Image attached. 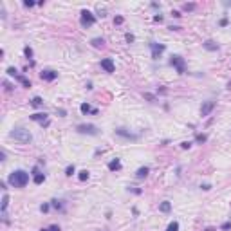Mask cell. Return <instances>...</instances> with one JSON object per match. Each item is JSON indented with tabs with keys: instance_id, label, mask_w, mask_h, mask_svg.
<instances>
[{
	"instance_id": "836d02e7",
	"label": "cell",
	"mask_w": 231,
	"mask_h": 231,
	"mask_svg": "<svg viewBox=\"0 0 231 231\" xmlns=\"http://www.w3.org/2000/svg\"><path fill=\"white\" fill-rule=\"evenodd\" d=\"M49 208H51V204H42V206H40V211H42V213H47Z\"/></svg>"
},
{
	"instance_id": "f6af8a7d",
	"label": "cell",
	"mask_w": 231,
	"mask_h": 231,
	"mask_svg": "<svg viewBox=\"0 0 231 231\" xmlns=\"http://www.w3.org/2000/svg\"><path fill=\"white\" fill-rule=\"evenodd\" d=\"M204 231H217V229H215V228H206Z\"/></svg>"
},
{
	"instance_id": "52a82bcc",
	"label": "cell",
	"mask_w": 231,
	"mask_h": 231,
	"mask_svg": "<svg viewBox=\"0 0 231 231\" xmlns=\"http://www.w3.org/2000/svg\"><path fill=\"white\" fill-rule=\"evenodd\" d=\"M150 49H152V60H159V56L164 53V45L163 43H155V42H152L150 43Z\"/></svg>"
},
{
	"instance_id": "d6986e66",
	"label": "cell",
	"mask_w": 231,
	"mask_h": 231,
	"mask_svg": "<svg viewBox=\"0 0 231 231\" xmlns=\"http://www.w3.org/2000/svg\"><path fill=\"white\" fill-rule=\"evenodd\" d=\"M7 206H9V195L4 191V197H2V213L6 217V211H7Z\"/></svg>"
},
{
	"instance_id": "d4e9b609",
	"label": "cell",
	"mask_w": 231,
	"mask_h": 231,
	"mask_svg": "<svg viewBox=\"0 0 231 231\" xmlns=\"http://www.w3.org/2000/svg\"><path fill=\"white\" fill-rule=\"evenodd\" d=\"M90 177V173H89V170H81L80 173H78V179L80 181H87V179Z\"/></svg>"
},
{
	"instance_id": "8d00e7d4",
	"label": "cell",
	"mask_w": 231,
	"mask_h": 231,
	"mask_svg": "<svg viewBox=\"0 0 231 231\" xmlns=\"http://www.w3.org/2000/svg\"><path fill=\"white\" fill-rule=\"evenodd\" d=\"M33 6H34L33 0H25V2H24V7H33Z\"/></svg>"
},
{
	"instance_id": "2e32d148",
	"label": "cell",
	"mask_w": 231,
	"mask_h": 231,
	"mask_svg": "<svg viewBox=\"0 0 231 231\" xmlns=\"http://www.w3.org/2000/svg\"><path fill=\"white\" fill-rule=\"evenodd\" d=\"M159 211H161V213H170V211H172V202H170V200H163V202L159 204Z\"/></svg>"
},
{
	"instance_id": "bcb514c9",
	"label": "cell",
	"mask_w": 231,
	"mask_h": 231,
	"mask_svg": "<svg viewBox=\"0 0 231 231\" xmlns=\"http://www.w3.org/2000/svg\"><path fill=\"white\" fill-rule=\"evenodd\" d=\"M224 6H228V7H231V2H226V4H224Z\"/></svg>"
},
{
	"instance_id": "7c38bea8",
	"label": "cell",
	"mask_w": 231,
	"mask_h": 231,
	"mask_svg": "<svg viewBox=\"0 0 231 231\" xmlns=\"http://www.w3.org/2000/svg\"><path fill=\"white\" fill-rule=\"evenodd\" d=\"M31 121H36V123L43 125V123H45V121H49V119H47V114H45V112H36V114L31 116Z\"/></svg>"
},
{
	"instance_id": "9c48e42d",
	"label": "cell",
	"mask_w": 231,
	"mask_h": 231,
	"mask_svg": "<svg viewBox=\"0 0 231 231\" xmlns=\"http://www.w3.org/2000/svg\"><path fill=\"white\" fill-rule=\"evenodd\" d=\"M40 78H42L43 81H54V80L58 78V72L53 71V69H45V71L40 72Z\"/></svg>"
},
{
	"instance_id": "d6a6232c",
	"label": "cell",
	"mask_w": 231,
	"mask_h": 231,
	"mask_svg": "<svg viewBox=\"0 0 231 231\" xmlns=\"http://www.w3.org/2000/svg\"><path fill=\"white\" fill-rule=\"evenodd\" d=\"M123 22H125V18H123V16H116V18H114V24H116V25H121Z\"/></svg>"
},
{
	"instance_id": "b9f144b4",
	"label": "cell",
	"mask_w": 231,
	"mask_h": 231,
	"mask_svg": "<svg viewBox=\"0 0 231 231\" xmlns=\"http://www.w3.org/2000/svg\"><path fill=\"white\" fill-rule=\"evenodd\" d=\"M0 161H6V150L0 152Z\"/></svg>"
},
{
	"instance_id": "83f0119b",
	"label": "cell",
	"mask_w": 231,
	"mask_h": 231,
	"mask_svg": "<svg viewBox=\"0 0 231 231\" xmlns=\"http://www.w3.org/2000/svg\"><path fill=\"white\" fill-rule=\"evenodd\" d=\"M6 72L9 74V76H13V78H16V76H18V71H16L15 67H7V71H6Z\"/></svg>"
},
{
	"instance_id": "4fadbf2b",
	"label": "cell",
	"mask_w": 231,
	"mask_h": 231,
	"mask_svg": "<svg viewBox=\"0 0 231 231\" xmlns=\"http://www.w3.org/2000/svg\"><path fill=\"white\" fill-rule=\"evenodd\" d=\"M123 168V164H121V161L116 157V159H112L110 163H108V170L110 172H119V170Z\"/></svg>"
},
{
	"instance_id": "5bb4252c",
	"label": "cell",
	"mask_w": 231,
	"mask_h": 231,
	"mask_svg": "<svg viewBox=\"0 0 231 231\" xmlns=\"http://www.w3.org/2000/svg\"><path fill=\"white\" fill-rule=\"evenodd\" d=\"M148 173H150V168H148V166H141V168L136 172V179H146Z\"/></svg>"
},
{
	"instance_id": "4dcf8cb0",
	"label": "cell",
	"mask_w": 231,
	"mask_h": 231,
	"mask_svg": "<svg viewBox=\"0 0 231 231\" xmlns=\"http://www.w3.org/2000/svg\"><path fill=\"white\" fill-rule=\"evenodd\" d=\"M191 145H193L191 141H182V143H181V148H182V150H190Z\"/></svg>"
},
{
	"instance_id": "e0dca14e",
	"label": "cell",
	"mask_w": 231,
	"mask_h": 231,
	"mask_svg": "<svg viewBox=\"0 0 231 231\" xmlns=\"http://www.w3.org/2000/svg\"><path fill=\"white\" fill-rule=\"evenodd\" d=\"M51 206H53V208H56V210L58 211H65V204H63V200H58V199H53L51 200Z\"/></svg>"
},
{
	"instance_id": "7bdbcfd3",
	"label": "cell",
	"mask_w": 231,
	"mask_h": 231,
	"mask_svg": "<svg viewBox=\"0 0 231 231\" xmlns=\"http://www.w3.org/2000/svg\"><path fill=\"white\" fill-rule=\"evenodd\" d=\"M172 16H175V18H181V13H179V11H172Z\"/></svg>"
},
{
	"instance_id": "6da1fadb",
	"label": "cell",
	"mask_w": 231,
	"mask_h": 231,
	"mask_svg": "<svg viewBox=\"0 0 231 231\" xmlns=\"http://www.w3.org/2000/svg\"><path fill=\"white\" fill-rule=\"evenodd\" d=\"M7 182H9L13 188H25L27 182H29V173H27L25 170H15V172L9 173Z\"/></svg>"
},
{
	"instance_id": "7402d4cb",
	"label": "cell",
	"mask_w": 231,
	"mask_h": 231,
	"mask_svg": "<svg viewBox=\"0 0 231 231\" xmlns=\"http://www.w3.org/2000/svg\"><path fill=\"white\" fill-rule=\"evenodd\" d=\"M80 110H81V114H90V112H92V107L89 105V103H81V105H80Z\"/></svg>"
},
{
	"instance_id": "484cf974",
	"label": "cell",
	"mask_w": 231,
	"mask_h": 231,
	"mask_svg": "<svg viewBox=\"0 0 231 231\" xmlns=\"http://www.w3.org/2000/svg\"><path fill=\"white\" fill-rule=\"evenodd\" d=\"M166 231H179V222H177V220L170 222L168 228H166Z\"/></svg>"
},
{
	"instance_id": "9a60e30c",
	"label": "cell",
	"mask_w": 231,
	"mask_h": 231,
	"mask_svg": "<svg viewBox=\"0 0 231 231\" xmlns=\"http://www.w3.org/2000/svg\"><path fill=\"white\" fill-rule=\"evenodd\" d=\"M202 47H204L206 51H213V53H215V51H219V45L213 42V40H206V42L202 43Z\"/></svg>"
},
{
	"instance_id": "8992f818",
	"label": "cell",
	"mask_w": 231,
	"mask_h": 231,
	"mask_svg": "<svg viewBox=\"0 0 231 231\" xmlns=\"http://www.w3.org/2000/svg\"><path fill=\"white\" fill-rule=\"evenodd\" d=\"M114 134L117 137H123V139H126V141H137L139 139V134H132L130 130H126V128H116Z\"/></svg>"
},
{
	"instance_id": "ee69618b",
	"label": "cell",
	"mask_w": 231,
	"mask_h": 231,
	"mask_svg": "<svg viewBox=\"0 0 231 231\" xmlns=\"http://www.w3.org/2000/svg\"><path fill=\"white\" fill-rule=\"evenodd\" d=\"M220 25H228V18H222V20H220Z\"/></svg>"
},
{
	"instance_id": "ba28073f",
	"label": "cell",
	"mask_w": 231,
	"mask_h": 231,
	"mask_svg": "<svg viewBox=\"0 0 231 231\" xmlns=\"http://www.w3.org/2000/svg\"><path fill=\"white\" fill-rule=\"evenodd\" d=\"M101 69H103L105 72L112 74V72L116 71V63H114V60H112V58H103V60H101Z\"/></svg>"
},
{
	"instance_id": "ac0fdd59",
	"label": "cell",
	"mask_w": 231,
	"mask_h": 231,
	"mask_svg": "<svg viewBox=\"0 0 231 231\" xmlns=\"http://www.w3.org/2000/svg\"><path fill=\"white\" fill-rule=\"evenodd\" d=\"M90 45L96 47V49H101V47H105V38H92Z\"/></svg>"
},
{
	"instance_id": "3957f363",
	"label": "cell",
	"mask_w": 231,
	"mask_h": 231,
	"mask_svg": "<svg viewBox=\"0 0 231 231\" xmlns=\"http://www.w3.org/2000/svg\"><path fill=\"white\" fill-rule=\"evenodd\" d=\"M76 132L78 134H87V136H98L99 134V128L92 123H81V125L76 126Z\"/></svg>"
},
{
	"instance_id": "7a4b0ae2",
	"label": "cell",
	"mask_w": 231,
	"mask_h": 231,
	"mask_svg": "<svg viewBox=\"0 0 231 231\" xmlns=\"http://www.w3.org/2000/svg\"><path fill=\"white\" fill-rule=\"evenodd\" d=\"M15 141H18L20 145H29L33 141V134L27 130V128H22V126H16V128H13L9 134Z\"/></svg>"
},
{
	"instance_id": "5b68a950",
	"label": "cell",
	"mask_w": 231,
	"mask_h": 231,
	"mask_svg": "<svg viewBox=\"0 0 231 231\" xmlns=\"http://www.w3.org/2000/svg\"><path fill=\"white\" fill-rule=\"evenodd\" d=\"M80 24H81V27H90V25H94L96 24V16L90 13V11H87V9H83L81 11V18H80Z\"/></svg>"
},
{
	"instance_id": "d590c367",
	"label": "cell",
	"mask_w": 231,
	"mask_h": 231,
	"mask_svg": "<svg viewBox=\"0 0 231 231\" xmlns=\"http://www.w3.org/2000/svg\"><path fill=\"white\" fill-rule=\"evenodd\" d=\"M2 83H4V89H6V90H7V92H11V90H13V87H11V85L7 83V81H6V80H4V81H2Z\"/></svg>"
},
{
	"instance_id": "e575fe53",
	"label": "cell",
	"mask_w": 231,
	"mask_h": 231,
	"mask_svg": "<svg viewBox=\"0 0 231 231\" xmlns=\"http://www.w3.org/2000/svg\"><path fill=\"white\" fill-rule=\"evenodd\" d=\"M125 38H126V42H128V43H132L134 40H136V38H134V34H130V33H126Z\"/></svg>"
},
{
	"instance_id": "4316f807",
	"label": "cell",
	"mask_w": 231,
	"mask_h": 231,
	"mask_svg": "<svg viewBox=\"0 0 231 231\" xmlns=\"http://www.w3.org/2000/svg\"><path fill=\"white\" fill-rule=\"evenodd\" d=\"M40 231H62V229H60V226H58V224H51L49 228H42Z\"/></svg>"
},
{
	"instance_id": "30bf717a",
	"label": "cell",
	"mask_w": 231,
	"mask_h": 231,
	"mask_svg": "<svg viewBox=\"0 0 231 231\" xmlns=\"http://www.w3.org/2000/svg\"><path fill=\"white\" fill-rule=\"evenodd\" d=\"M213 108H215V101H204L202 103V107H200V116L204 117V116H210L211 112H213Z\"/></svg>"
},
{
	"instance_id": "8fae6325",
	"label": "cell",
	"mask_w": 231,
	"mask_h": 231,
	"mask_svg": "<svg viewBox=\"0 0 231 231\" xmlns=\"http://www.w3.org/2000/svg\"><path fill=\"white\" fill-rule=\"evenodd\" d=\"M33 181H34V184H42L43 181H45V173L38 172V166L33 168Z\"/></svg>"
},
{
	"instance_id": "1f68e13d",
	"label": "cell",
	"mask_w": 231,
	"mask_h": 231,
	"mask_svg": "<svg viewBox=\"0 0 231 231\" xmlns=\"http://www.w3.org/2000/svg\"><path fill=\"white\" fill-rule=\"evenodd\" d=\"M220 229L222 231H229L231 229V222H224V224L220 226Z\"/></svg>"
},
{
	"instance_id": "60d3db41",
	"label": "cell",
	"mask_w": 231,
	"mask_h": 231,
	"mask_svg": "<svg viewBox=\"0 0 231 231\" xmlns=\"http://www.w3.org/2000/svg\"><path fill=\"white\" fill-rule=\"evenodd\" d=\"M154 22H163V15H155V16H154Z\"/></svg>"
},
{
	"instance_id": "cb8c5ba5",
	"label": "cell",
	"mask_w": 231,
	"mask_h": 231,
	"mask_svg": "<svg viewBox=\"0 0 231 231\" xmlns=\"http://www.w3.org/2000/svg\"><path fill=\"white\" fill-rule=\"evenodd\" d=\"M195 7H197V4H193V2H190V4H182V11H186V13L193 11Z\"/></svg>"
},
{
	"instance_id": "f35d334b",
	"label": "cell",
	"mask_w": 231,
	"mask_h": 231,
	"mask_svg": "<svg viewBox=\"0 0 231 231\" xmlns=\"http://www.w3.org/2000/svg\"><path fill=\"white\" fill-rule=\"evenodd\" d=\"M145 98H146V99H150V101H155V96H152V94H145Z\"/></svg>"
},
{
	"instance_id": "277c9868",
	"label": "cell",
	"mask_w": 231,
	"mask_h": 231,
	"mask_svg": "<svg viewBox=\"0 0 231 231\" xmlns=\"http://www.w3.org/2000/svg\"><path fill=\"white\" fill-rule=\"evenodd\" d=\"M170 65L172 67H175V71L179 74H184L186 72V62H184V58L182 56H179V54H173L172 58H170Z\"/></svg>"
},
{
	"instance_id": "f1b7e54d",
	"label": "cell",
	"mask_w": 231,
	"mask_h": 231,
	"mask_svg": "<svg viewBox=\"0 0 231 231\" xmlns=\"http://www.w3.org/2000/svg\"><path fill=\"white\" fill-rule=\"evenodd\" d=\"M206 139H208V137L204 136V134H197V136H195V141H197V143H200V145H202V143H206Z\"/></svg>"
},
{
	"instance_id": "ffe728a7",
	"label": "cell",
	"mask_w": 231,
	"mask_h": 231,
	"mask_svg": "<svg viewBox=\"0 0 231 231\" xmlns=\"http://www.w3.org/2000/svg\"><path fill=\"white\" fill-rule=\"evenodd\" d=\"M15 80H16V81H20V83L24 85V87H25V89H29V87H31V81H29V80H27V78H25V76H22V74H18V76H16V78H15Z\"/></svg>"
},
{
	"instance_id": "44dd1931",
	"label": "cell",
	"mask_w": 231,
	"mask_h": 231,
	"mask_svg": "<svg viewBox=\"0 0 231 231\" xmlns=\"http://www.w3.org/2000/svg\"><path fill=\"white\" fill-rule=\"evenodd\" d=\"M31 105L36 107V108H38V107H43V99L40 98V96H34V98L31 99Z\"/></svg>"
},
{
	"instance_id": "74e56055",
	"label": "cell",
	"mask_w": 231,
	"mask_h": 231,
	"mask_svg": "<svg viewBox=\"0 0 231 231\" xmlns=\"http://www.w3.org/2000/svg\"><path fill=\"white\" fill-rule=\"evenodd\" d=\"M56 114H60L62 117H65V116H67V112H65L63 108H56Z\"/></svg>"
},
{
	"instance_id": "603a6c76",
	"label": "cell",
	"mask_w": 231,
	"mask_h": 231,
	"mask_svg": "<svg viewBox=\"0 0 231 231\" xmlns=\"http://www.w3.org/2000/svg\"><path fill=\"white\" fill-rule=\"evenodd\" d=\"M74 173H76V166H74V164H69V166L65 168V175H67V177H72Z\"/></svg>"
},
{
	"instance_id": "f546056e",
	"label": "cell",
	"mask_w": 231,
	"mask_h": 231,
	"mask_svg": "<svg viewBox=\"0 0 231 231\" xmlns=\"http://www.w3.org/2000/svg\"><path fill=\"white\" fill-rule=\"evenodd\" d=\"M24 54H25L27 58H33V49L29 47V45H25V47H24Z\"/></svg>"
},
{
	"instance_id": "ab89813d",
	"label": "cell",
	"mask_w": 231,
	"mask_h": 231,
	"mask_svg": "<svg viewBox=\"0 0 231 231\" xmlns=\"http://www.w3.org/2000/svg\"><path fill=\"white\" fill-rule=\"evenodd\" d=\"M200 188L204 190V191H210V190H211V184H202Z\"/></svg>"
}]
</instances>
